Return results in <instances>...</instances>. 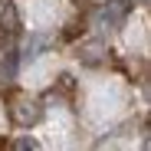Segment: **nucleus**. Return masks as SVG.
Listing matches in <instances>:
<instances>
[{
	"mask_svg": "<svg viewBox=\"0 0 151 151\" xmlns=\"http://www.w3.org/2000/svg\"><path fill=\"white\" fill-rule=\"evenodd\" d=\"M17 66H20V53H17V46H7L4 59H0V82H13Z\"/></svg>",
	"mask_w": 151,
	"mask_h": 151,
	"instance_id": "1",
	"label": "nucleus"
},
{
	"mask_svg": "<svg viewBox=\"0 0 151 151\" xmlns=\"http://www.w3.org/2000/svg\"><path fill=\"white\" fill-rule=\"evenodd\" d=\"M10 151H43V148H40V141H36V138H30V135H20V138H13Z\"/></svg>",
	"mask_w": 151,
	"mask_h": 151,
	"instance_id": "2",
	"label": "nucleus"
},
{
	"mask_svg": "<svg viewBox=\"0 0 151 151\" xmlns=\"http://www.w3.org/2000/svg\"><path fill=\"white\" fill-rule=\"evenodd\" d=\"M4 4H10V0H4Z\"/></svg>",
	"mask_w": 151,
	"mask_h": 151,
	"instance_id": "3",
	"label": "nucleus"
}]
</instances>
